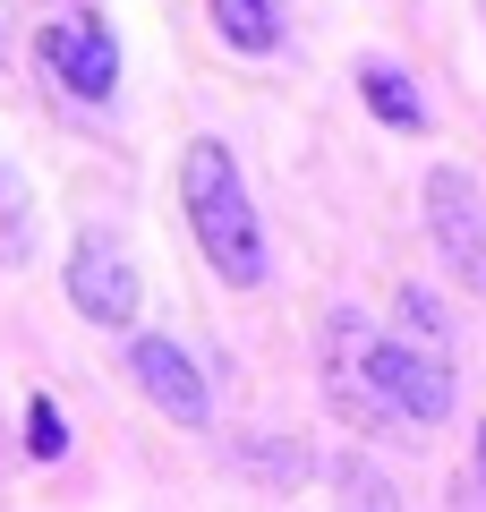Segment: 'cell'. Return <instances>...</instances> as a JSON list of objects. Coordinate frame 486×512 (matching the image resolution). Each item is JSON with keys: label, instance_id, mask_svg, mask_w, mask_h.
<instances>
[{"label": "cell", "instance_id": "obj_8", "mask_svg": "<svg viewBox=\"0 0 486 512\" xmlns=\"http://www.w3.org/2000/svg\"><path fill=\"white\" fill-rule=\"evenodd\" d=\"M214 9V35L231 52H273L282 43V0H205Z\"/></svg>", "mask_w": 486, "mask_h": 512}, {"label": "cell", "instance_id": "obj_10", "mask_svg": "<svg viewBox=\"0 0 486 512\" xmlns=\"http://www.w3.org/2000/svg\"><path fill=\"white\" fill-rule=\"evenodd\" d=\"M359 86H367V103L384 111V128H427V111H418V94H410V77H401V69H384V60H376V69H359Z\"/></svg>", "mask_w": 486, "mask_h": 512}, {"label": "cell", "instance_id": "obj_15", "mask_svg": "<svg viewBox=\"0 0 486 512\" xmlns=\"http://www.w3.org/2000/svg\"><path fill=\"white\" fill-rule=\"evenodd\" d=\"M478 478H486V427H478Z\"/></svg>", "mask_w": 486, "mask_h": 512}, {"label": "cell", "instance_id": "obj_6", "mask_svg": "<svg viewBox=\"0 0 486 512\" xmlns=\"http://www.w3.org/2000/svg\"><path fill=\"white\" fill-rule=\"evenodd\" d=\"M128 376H137V393L162 410L171 427H205L214 419V393H205V376H197V359H188L180 342H128Z\"/></svg>", "mask_w": 486, "mask_h": 512}, {"label": "cell", "instance_id": "obj_9", "mask_svg": "<svg viewBox=\"0 0 486 512\" xmlns=\"http://www.w3.org/2000/svg\"><path fill=\"white\" fill-rule=\"evenodd\" d=\"M333 487H342V512H401L393 478H384L367 453H342V461H333Z\"/></svg>", "mask_w": 486, "mask_h": 512}, {"label": "cell", "instance_id": "obj_14", "mask_svg": "<svg viewBox=\"0 0 486 512\" xmlns=\"http://www.w3.org/2000/svg\"><path fill=\"white\" fill-rule=\"evenodd\" d=\"M26 444H35L43 461H60V453H69V427H60V410H52V402H35V410H26Z\"/></svg>", "mask_w": 486, "mask_h": 512}, {"label": "cell", "instance_id": "obj_5", "mask_svg": "<svg viewBox=\"0 0 486 512\" xmlns=\"http://www.w3.org/2000/svg\"><path fill=\"white\" fill-rule=\"evenodd\" d=\"M376 384H384V402H393V419L410 436L435 427V419H452V367L435 350H418V342H384L376 333Z\"/></svg>", "mask_w": 486, "mask_h": 512}, {"label": "cell", "instance_id": "obj_13", "mask_svg": "<svg viewBox=\"0 0 486 512\" xmlns=\"http://www.w3.org/2000/svg\"><path fill=\"white\" fill-rule=\"evenodd\" d=\"M248 470H273V478H307V444H239Z\"/></svg>", "mask_w": 486, "mask_h": 512}, {"label": "cell", "instance_id": "obj_2", "mask_svg": "<svg viewBox=\"0 0 486 512\" xmlns=\"http://www.w3.org/2000/svg\"><path fill=\"white\" fill-rule=\"evenodd\" d=\"M324 393H333V410H342L350 427H367V436H410V427L393 419V402H384V384H376V325H367L359 308H324Z\"/></svg>", "mask_w": 486, "mask_h": 512}, {"label": "cell", "instance_id": "obj_3", "mask_svg": "<svg viewBox=\"0 0 486 512\" xmlns=\"http://www.w3.org/2000/svg\"><path fill=\"white\" fill-rule=\"evenodd\" d=\"M427 222H435V248H444L452 282L461 291H486V197L469 171H427Z\"/></svg>", "mask_w": 486, "mask_h": 512}, {"label": "cell", "instance_id": "obj_12", "mask_svg": "<svg viewBox=\"0 0 486 512\" xmlns=\"http://www.w3.org/2000/svg\"><path fill=\"white\" fill-rule=\"evenodd\" d=\"M401 325H410V333H418V342H435V350H444V342H452V325H444V308H435V299H427V291H401Z\"/></svg>", "mask_w": 486, "mask_h": 512}, {"label": "cell", "instance_id": "obj_11", "mask_svg": "<svg viewBox=\"0 0 486 512\" xmlns=\"http://www.w3.org/2000/svg\"><path fill=\"white\" fill-rule=\"evenodd\" d=\"M26 256H35V214H26V188L0 163V265H26Z\"/></svg>", "mask_w": 486, "mask_h": 512}, {"label": "cell", "instance_id": "obj_1", "mask_svg": "<svg viewBox=\"0 0 486 512\" xmlns=\"http://www.w3.org/2000/svg\"><path fill=\"white\" fill-rule=\"evenodd\" d=\"M180 205H188V231H197L205 265H214L231 291H256V282H265V222H256V205H248V180H239L231 146L197 137V146L180 154Z\"/></svg>", "mask_w": 486, "mask_h": 512}, {"label": "cell", "instance_id": "obj_4", "mask_svg": "<svg viewBox=\"0 0 486 512\" xmlns=\"http://www.w3.org/2000/svg\"><path fill=\"white\" fill-rule=\"evenodd\" d=\"M137 299H145V282H137V265H128V248L111 231H86L69 248V308L86 316V325H128Z\"/></svg>", "mask_w": 486, "mask_h": 512}, {"label": "cell", "instance_id": "obj_7", "mask_svg": "<svg viewBox=\"0 0 486 512\" xmlns=\"http://www.w3.org/2000/svg\"><path fill=\"white\" fill-rule=\"evenodd\" d=\"M35 60H43V69H52L69 94H86V103H103V94L120 86V43H111L94 18H77V26H43V35H35Z\"/></svg>", "mask_w": 486, "mask_h": 512}]
</instances>
